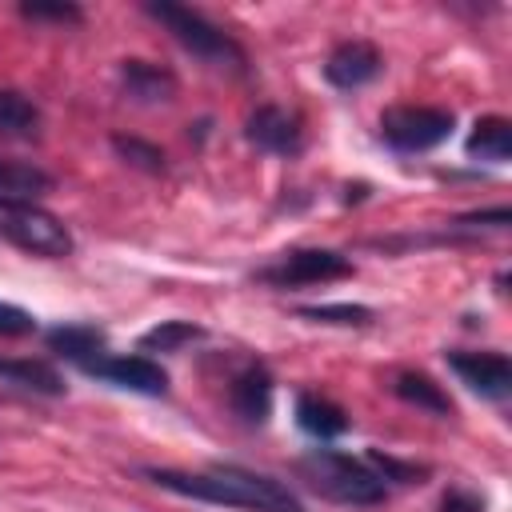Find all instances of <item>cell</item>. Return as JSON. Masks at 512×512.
Here are the masks:
<instances>
[{"instance_id":"cell-1","label":"cell","mask_w":512,"mask_h":512,"mask_svg":"<svg viewBox=\"0 0 512 512\" xmlns=\"http://www.w3.org/2000/svg\"><path fill=\"white\" fill-rule=\"evenodd\" d=\"M144 476L176 496L228 504V508H256V512H304L296 492L264 472H248L236 464H220L212 472H176V468H144Z\"/></svg>"},{"instance_id":"cell-2","label":"cell","mask_w":512,"mask_h":512,"mask_svg":"<svg viewBox=\"0 0 512 512\" xmlns=\"http://www.w3.org/2000/svg\"><path fill=\"white\" fill-rule=\"evenodd\" d=\"M144 12H148L156 24H164V28L172 32V40H176L184 52H192L196 60H204L208 68L244 76V68H248V52H244L224 28H216L204 12L188 8V4H172V0H148Z\"/></svg>"},{"instance_id":"cell-3","label":"cell","mask_w":512,"mask_h":512,"mask_svg":"<svg viewBox=\"0 0 512 512\" xmlns=\"http://www.w3.org/2000/svg\"><path fill=\"white\" fill-rule=\"evenodd\" d=\"M296 472L308 480L312 492H320L336 504L376 508L388 500V484L364 460H352L348 452H336V448H312L308 456L296 460Z\"/></svg>"},{"instance_id":"cell-4","label":"cell","mask_w":512,"mask_h":512,"mask_svg":"<svg viewBox=\"0 0 512 512\" xmlns=\"http://www.w3.org/2000/svg\"><path fill=\"white\" fill-rule=\"evenodd\" d=\"M0 236L44 260H64L76 248L68 224L36 200H0Z\"/></svg>"},{"instance_id":"cell-5","label":"cell","mask_w":512,"mask_h":512,"mask_svg":"<svg viewBox=\"0 0 512 512\" xmlns=\"http://www.w3.org/2000/svg\"><path fill=\"white\" fill-rule=\"evenodd\" d=\"M452 128H456V116L448 108H428V104H396V108H384L380 116V140L404 156L432 152L452 136Z\"/></svg>"},{"instance_id":"cell-6","label":"cell","mask_w":512,"mask_h":512,"mask_svg":"<svg viewBox=\"0 0 512 512\" xmlns=\"http://www.w3.org/2000/svg\"><path fill=\"white\" fill-rule=\"evenodd\" d=\"M356 276V264L344 252L332 248H292L280 260L256 268V280L268 288H308V284H332V280H348Z\"/></svg>"},{"instance_id":"cell-7","label":"cell","mask_w":512,"mask_h":512,"mask_svg":"<svg viewBox=\"0 0 512 512\" xmlns=\"http://www.w3.org/2000/svg\"><path fill=\"white\" fill-rule=\"evenodd\" d=\"M80 372L96 376V380H104L112 388L136 392V396H164L168 392V372L152 356H112V352H104Z\"/></svg>"},{"instance_id":"cell-8","label":"cell","mask_w":512,"mask_h":512,"mask_svg":"<svg viewBox=\"0 0 512 512\" xmlns=\"http://www.w3.org/2000/svg\"><path fill=\"white\" fill-rule=\"evenodd\" d=\"M444 360L460 376V384H468L476 396L508 400V392H512V360L504 352H464V348H452V352H444Z\"/></svg>"},{"instance_id":"cell-9","label":"cell","mask_w":512,"mask_h":512,"mask_svg":"<svg viewBox=\"0 0 512 512\" xmlns=\"http://www.w3.org/2000/svg\"><path fill=\"white\" fill-rule=\"evenodd\" d=\"M244 140L268 156H300L304 152V128L292 112L276 108V104H260L248 120H244Z\"/></svg>"},{"instance_id":"cell-10","label":"cell","mask_w":512,"mask_h":512,"mask_svg":"<svg viewBox=\"0 0 512 512\" xmlns=\"http://www.w3.org/2000/svg\"><path fill=\"white\" fill-rule=\"evenodd\" d=\"M384 68V56L372 40H340L328 60H324V80L340 92H356L364 84H372Z\"/></svg>"},{"instance_id":"cell-11","label":"cell","mask_w":512,"mask_h":512,"mask_svg":"<svg viewBox=\"0 0 512 512\" xmlns=\"http://www.w3.org/2000/svg\"><path fill=\"white\" fill-rule=\"evenodd\" d=\"M120 88L132 104H144V108H160V104H172L176 92H180V80L172 68L164 64H152V60H120Z\"/></svg>"},{"instance_id":"cell-12","label":"cell","mask_w":512,"mask_h":512,"mask_svg":"<svg viewBox=\"0 0 512 512\" xmlns=\"http://www.w3.org/2000/svg\"><path fill=\"white\" fill-rule=\"evenodd\" d=\"M272 372L260 364V360H252V364H244L236 376H232V384H228V404H232V412L244 420V424H252V428H260V424H268V416H272Z\"/></svg>"},{"instance_id":"cell-13","label":"cell","mask_w":512,"mask_h":512,"mask_svg":"<svg viewBox=\"0 0 512 512\" xmlns=\"http://www.w3.org/2000/svg\"><path fill=\"white\" fill-rule=\"evenodd\" d=\"M44 340H48V348L56 352V356H64L68 364H76V368H88L96 356H104L108 348V336H104V328H96V324H56V328H48L44 332Z\"/></svg>"},{"instance_id":"cell-14","label":"cell","mask_w":512,"mask_h":512,"mask_svg":"<svg viewBox=\"0 0 512 512\" xmlns=\"http://www.w3.org/2000/svg\"><path fill=\"white\" fill-rule=\"evenodd\" d=\"M296 424L300 432H308L312 440H336L348 432V416L340 404H332L328 396L316 392H300L296 396Z\"/></svg>"},{"instance_id":"cell-15","label":"cell","mask_w":512,"mask_h":512,"mask_svg":"<svg viewBox=\"0 0 512 512\" xmlns=\"http://www.w3.org/2000/svg\"><path fill=\"white\" fill-rule=\"evenodd\" d=\"M0 380L36 392V396H64V376L48 364V360H32V356H0Z\"/></svg>"},{"instance_id":"cell-16","label":"cell","mask_w":512,"mask_h":512,"mask_svg":"<svg viewBox=\"0 0 512 512\" xmlns=\"http://www.w3.org/2000/svg\"><path fill=\"white\" fill-rule=\"evenodd\" d=\"M52 172H44L32 160H4L0 156V200H36L52 192Z\"/></svg>"},{"instance_id":"cell-17","label":"cell","mask_w":512,"mask_h":512,"mask_svg":"<svg viewBox=\"0 0 512 512\" xmlns=\"http://www.w3.org/2000/svg\"><path fill=\"white\" fill-rule=\"evenodd\" d=\"M464 152L472 160H488V164H504L512 152V124L504 116H480L464 140Z\"/></svg>"},{"instance_id":"cell-18","label":"cell","mask_w":512,"mask_h":512,"mask_svg":"<svg viewBox=\"0 0 512 512\" xmlns=\"http://www.w3.org/2000/svg\"><path fill=\"white\" fill-rule=\"evenodd\" d=\"M392 392L404 400V404H412V408H420V412H432V416H452L456 408H452V396L432 380V376H424V372H400L396 380H392Z\"/></svg>"},{"instance_id":"cell-19","label":"cell","mask_w":512,"mask_h":512,"mask_svg":"<svg viewBox=\"0 0 512 512\" xmlns=\"http://www.w3.org/2000/svg\"><path fill=\"white\" fill-rule=\"evenodd\" d=\"M0 136H8V140L40 136V108L16 88H0Z\"/></svg>"},{"instance_id":"cell-20","label":"cell","mask_w":512,"mask_h":512,"mask_svg":"<svg viewBox=\"0 0 512 512\" xmlns=\"http://www.w3.org/2000/svg\"><path fill=\"white\" fill-rule=\"evenodd\" d=\"M112 152H116L124 164H132V168H140V172H148V176L168 172V156H164V148H160V144H152V140H140V136H124V132H116V136H112Z\"/></svg>"},{"instance_id":"cell-21","label":"cell","mask_w":512,"mask_h":512,"mask_svg":"<svg viewBox=\"0 0 512 512\" xmlns=\"http://www.w3.org/2000/svg\"><path fill=\"white\" fill-rule=\"evenodd\" d=\"M200 336H204V328L192 320H160L156 328H148L140 336V352H180L184 344H192Z\"/></svg>"},{"instance_id":"cell-22","label":"cell","mask_w":512,"mask_h":512,"mask_svg":"<svg viewBox=\"0 0 512 512\" xmlns=\"http://www.w3.org/2000/svg\"><path fill=\"white\" fill-rule=\"evenodd\" d=\"M296 316L312 320V324H336V328L372 324V308L368 304H304V308H296Z\"/></svg>"},{"instance_id":"cell-23","label":"cell","mask_w":512,"mask_h":512,"mask_svg":"<svg viewBox=\"0 0 512 512\" xmlns=\"http://www.w3.org/2000/svg\"><path fill=\"white\" fill-rule=\"evenodd\" d=\"M368 460V468L380 476V480H396V484H420L424 476H428V468L424 464H408V460H396V456H388V452H380V448H368L364 452Z\"/></svg>"},{"instance_id":"cell-24","label":"cell","mask_w":512,"mask_h":512,"mask_svg":"<svg viewBox=\"0 0 512 512\" xmlns=\"http://www.w3.org/2000/svg\"><path fill=\"white\" fill-rule=\"evenodd\" d=\"M20 16H28V20H52V24H80L84 20V8L72 4V0H24L20 4Z\"/></svg>"},{"instance_id":"cell-25","label":"cell","mask_w":512,"mask_h":512,"mask_svg":"<svg viewBox=\"0 0 512 512\" xmlns=\"http://www.w3.org/2000/svg\"><path fill=\"white\" fill-rule=\"evenodd\" d=\"M36 332V316L20 304H8L0 300V336L4 340H16V336H32Z\"/></svg>"},{"instance_id":"cell-26","label":"cell","mask_w":512,"mask_h":512,"mask_svg":"<svg viewBox=\"0 0 512 512\" xmlns=\"http://www.w3.org/2000/svg\"><path fill=\"white\" fill-rule=\"evenodd\" d=\"M508 224H512V212L504 204L484 208V212H464L452 220V228H508Z\"/></svg>"},{"instance_id":"cell-27","label":"cell","mask_w":512,"mask_h":512,"mask_svg":"<svg viewBox=\"0 0 512 512\" xmlns=\"http://www.w3.org/2000/svg\"><path fill=\"white\" fill-rule=\"evenodd\" d=\"M440 512H484V496H476L468 488H448L440 500Z\"/></svg>"}]
</instances>
